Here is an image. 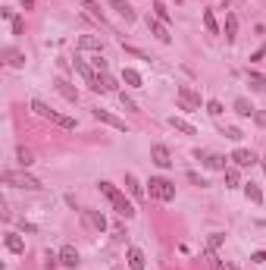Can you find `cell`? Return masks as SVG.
Returning a JSON list of instances; mask_svg holds the SVG:
<instances>
[{
	"label": "cell",
	"instance_id": "obj_26",
	"mask_svg": "<svg viewBox=\"0 0 266 270\" xmlns=\"http://www.w3.org/2000/svg\"><path fill=\"white\" fill-rule=\"evenodd\" d=\"M16 160H19V167L25 170V167H31V164H35V154H31L29 148H19V151H16Z\"/></svg>",
	"mask_w": 266,
	"mask_h": 270
},
{
	"label": "cell",
	"instance_id": "obj_43",
	"mask_svg": "<svg viewBox=\"0 0 266 270\" xmlns=\"http://www.w3.org/2000/svg\"><path fill=\"white\" fill-rule=\"evenodd\" d=\"M188 179H191L194 185H207V179H204V176H197V173H188Z\"/></svg>",
	"mask_w": 266,
	"mask_h": 270
},
{
	"label": "cell",
	"instance_id": "obj_6",
	"mask_svg": "<svg viewBox=\"0 0 266 270\" xmlns=\"http://www.w3.org/2000/svg\"><path fill=\"white\" fill-rule=\"evenodd\" d=\"M91 116H94L97 123H107V126H113V129H119V132H128L125 120H119V116H113L110 110H104V107H91Z\"/></svg>",
	"mask_w": 266,
	"mask_h": 270
},
{
	"label": "cell",
	"instance_id": "obj_35",
	"mask_svg": "<svg viewBox=\"0 0 266 270\" xmlns=\"http://www.w3.org/2000/svg\"><path fill=\"white\" fill-rule=\"evenodd\" d=\"M119 101H122V107H125V110H138V104H135V101L128 98L125 91H119Z\"/></svg>",
	"mask_w": 266,
	"mask_h": 270
},
{
	"label": "cell",
	"instance_id": "obj_46",
	"mask_svg": "<svg viewBox=\"0 0 266 270\" xmlns=\"http://www.w3.org/2000/svg\"><path fill=\"white\" fill-rule=\"evenodd\" d=\"M113 270H125V267H122V264H116V267H113Z\"/></svg>",
	"mask_w": 266,
	"mask_h": 270
},
{
	"label": "cell",
	"instance_id": "obj_23",
	"mask_svg": "<svg viewBox=\"0 0 266 270\" xmlns=\"http://www.w3.org/2000/svg\"><path fill=\"white\" fill-rule=\"evenodd\" d=\"M204 29L210 32V35H219V22H216V16H213V10H204Z\"/></svg>",
	"mask_w": 266,
	"mask_h": 270
},
{
	"label": "cell",
	"instance_id": "obj_10",
	"mask_svg": "<svg viewBox=\"0 0 266 270\" xmlns=\"http://www.w3.org/2000/svg\"><path fill=\"white\" fill-rule=\"evenodd\" d=\"M150 160L157 167H163V170H166V167H173V154H169L166 145H150Z\"/></svg>",
	"mask_w": 266,
	"mask_h": 270
},
{
	"label": "cell",
	"instance_id": "obj_14",
	"mask_svg": "<svg viewBox=\"0 0 266 270\" xmlns=\"http://www.w3.org/2000/svg\"><path fill=\"white\" fill-rule=\"evenodd\" d=\"M59 264H63V267H79V251H75V245H63V248H59Z\"/></svg>",
	"mask_w": 266,
	"mask_h": 270
},
{
	"label": "cell",
	"instance_id": "obj_31",
	"mask_svg": "<svg viewBox=\"0 0 266 270\" xmlns=\"http://www.w3.org/2000/svg\"><path fill=\"white\" fill-rule=\"evenodd\" d=\"M222 135H226V138H232V141H241V138H244V132L235 129V126H226V129H222Z\"/></svg>",
	"mask_w": 266,
	"mask_h": 270
},
{
	"label": "cell",
	"instance_id": "obj_3",
	"mask_svg": "<svg viewBox=\"0 0 266 270\" xmlns=\"http://www.w3.org/2000/svg\"><path fill=\"white\" fill-rule=\"evenodd\" d=\"M3 185H13V189H25V192H38L41 189V182L35 179V176H29V173H16V170H3Z\"/></svg>",
	"mask_w": 266,
	"mask_h": 270
},
{
	"label": "cell",
	"instance_id": "obj_36",
	"mask_svg": "<svg viewBox=\"0 0 266 270\" xmlns=\"http://www.w3.org/2000/svg\"><path fill=\"white\" fill-rule=\"evenodd\" d=\"M91 66H94V69H97V72H107V60H104V57H91Z\"/></svg>",
	"mask_w": 266,
	"mask_h": 270
},
{
	"label": "cell",
	"instance_id": "obj_37",
	"mask_svg": "<svg viewBox=\"0 0 266 270\" xmlns=\"http://www.w3.org/2000/svg\"><path fill=\"white\" fill-rule=\"evenodd\" d=\"M25 32V19L22 16H13V35H22Z\"/></svg>",
	"mask_w": 266,
	"mask_h": 270
},
{
	"label": "cell",
	"instance_id": "obj_2",
	"mask_svg": "<svg viewBox=\"0 0 266 270\" xmlns=\"http://www.w3.org/2000/svg\"><path fill=\"white\" fill-rule=\"evenodd\" d=\"M31 110H35V116H41V120H50L54 126H59V129H75V120L72 116H66V113H57L54 107H47L44 101H31Z\"/></svg>",
	"mask_w": 266,
	"mask_h": 270
},
{
	"label": "cell",
	"instance_id": "obj_18",
	"mask_svg": "<svg viewBox=\"0 0 266 270\" xmlns=\"http://www.w3.org/2000/svg\"><path fill=\"white\" fill-rule=\"evenodd\" d=\"M222 32H226V41H235V38H238V16H235V13L226 16V25H222Z\"/></svg>",
	"mask_w": 266,
	"mask_h": 270
},
{
	"label": "cell",
	"instance_id": "obj_28",
	"mask_svg": "<svg viewBox=\"0 0 266 270\" xmlns=\"http://www.w3.org/2000/svg\"><path fill=\"white\" fill-rule=\"evenodd\" d=\"M244 195L251 198V201H257V204L263 201V192H260V185H257V182H247V185H244Z\"/></svg>",
	"mask_w": 266,
	"mask_h": 270
},
{
	"label": "cell",
	"instance_id": "obj_12",
	"mask_svg": "<svg viewBox=\"0 0 266 270\" xmlns=\"http://www.w3.org/2000/svg\"><path fill=\"white\" fill-rule=\"evenodd\" d=\"M54 88H57L66 101H69V104H79V88H72L66 79H54Z\"/></svg>",
	"mask_w": 266,
	"mask_h": 270
},
{
	"label": "cell",
	"instance_id": "obj_16",
	"mask_svg": "<svg viewBox=\"0 0 266 270\" xmlns=\"http://www.w3.org/2000/svg\"><path fill=\"white\" fill-rule=\"evenodd\" d=\"M97 91L100 95H104V91H119V82L110 72H97Z\"/></svg>",
	"mask_w": 266,
	"mask_h": 270
},
{
	"label": "cell",
	"instance_id": "obj_34",
	"mask_svg": "<svg viewBox=\"0 0 266 270\" xmlns=\"http://www.w3.org/2000/svg\"><path fill=\"white\" fill-rule=\"evenodd\" d=\"M207 261H210V267H213V270H229V264H222V261L213 255V251H207Z\"/></svg>",
	"mask_w": 266,
	"mask_h": 270
},
{
	"label": "cell",
	"instance_id": "obj_24",
	"mask_svg": "<svg viewBox=\"0 0 266 270\" xmlns=\"http://www.w3.org/2000/svg\"><path fill=\"white\" fill-rule=\"evenodd\" d=\"M153 16H157L160 22H166V25H169V19H173V16H169V6L163 3V0H153Z\"/></svg>",
	"mask_w": 266,
	"mask_h": 270
},
{
	"label": "cell",
	"instance_id": "obj_21",
	"mask_svg": "<svg viewBox=\"0 0 266 270\" xmlns=\"http://www.w3.org/2000/svg\"><path fill=\"white\" fill-rule=\"evenodd\" d=\"M110 6H113V10H116L119 16H122L125 22H135V10H132V6L125 3V0H113V3H110Z\"/></svg>",
	"mask_w": 266,
	"mask_h": 270
},
{
	"label": "cell",
	"instance_id": "obj_29",
	"mask_svg": "<svg viewBox=\"0 0 266 270\" xmlns=\"http://www.w3.org/2000/svg\"><path fill=\"white\" fill-rule=\"evenodd\" d=\"M122 79H125L132 88H144V85H141V72H138V69H125V72H122Z\"/></svg>",
	"mask_w": 266,
	"mask_h": 270
},
{
	"label": "cell",
	"instance_id": "obj_27",
	"mask_svg": "<svg viewBox=\"0 0 266 270\" xmlns=\"http://www.w3.org/2000/svg\"><path fill=\"white\" fill-rule=\"evenodd\" d=\"M247 79H251V91H257V95H266V79H263V75L251 72Z\"/></svg>",
	"mask_w": 266,
	"mask_h": 270
},
{
	"label": "cell",
	"instance_id": "obj_45",
	"mask_svg": "<svg viewBox=\"0 0 266 270\" xmlns=\"http://www.w3.org/2000/svg\"><path fill=\"white\" fill-rule=\"evenodd\" d=\"M229 270H241V267H235V264H229Z\"/></svg>",
	"mask_w": 266,
	"mask_h": 270
},
{
	"label": "cell",
	"instance_id": "obj_41",
	"mask_svg": "<svg viewBox=\"0 0 266 270\" xmlns=\"http://www.w3.org/2000/svg\"><path fill=\"white\" fill-rule=\"evenodd\" d=\"M113 233H116V239H119V242H122V239H125V236H128V233H125V226H122V223H116V226H113Z\"/></svg>",
	"mask_w": 266,
	"mask_h": 270
},
{
	"label": "cell",
	"instance_id": "obj_44",
	"mask_svg": "<svg viewBox=\"0 0 266 270\" xmlns=\"http://www.w3.org/2000/svg\"><path fill=\"white\" fill-rule=\"evenodd\" d=\"M22 6H25V10H31V6H35V0H22Z\"/></svg>",
	"mask_w": 266,
	"mask_h": 270
},
{
	"label": "cell",
	"instance_id": "obj_7",
	"mask_svg": "<svg viewBox=\"0 0 266 270\" xmlns=\"http://www.w3.org/2000/svg\"><path fill=\"white\" fill-rule=\"evenodd\" d=\"M82 223L88 226V230H94V233L107 230V217L100 214V210H82Z\"/></svg>",
	"mask_w": 266,
	"mask_h": 270
},
{
	"label": "cell",
	"instance_id": "obj_40",
	"mask_svg": "<svg viewBox=\"0 0 266 270\" xmlns=\"http://www.w3.org/2000/svg\"><path fill=\"white\" fill-rule=\"evenodd\" d=\"M254 123L257 126H266V110H254Z\"/></svg>",
	"mask_w": 266,
	"mask_h": 270
},
{
	"label": "cell",
	"instance_id": "obj_13",
	"mask_svg": "<svg viewBox=\"0 0 266 270\" xmlns=\"http://www.w3.org/2000/svg\"><path fill=\"white\" fill-rule=\"evenodd\" d=\"M125 261H128V270H144V267H148V258H144L141 248H128Z\"/></svg>",
	"mask_w": 266,
	"mask_h": 270
},
{
	"label": "cell",
	"instance_id": "obj_15",
	"mask_svg": "<svg viewBox=\"0 0 266 270\" xmlns=\"http://www.w3.org/2000/svg\"><path fill=\"white\" fill-rule=\"evenodd\" d=\"M3 245H6V248H10V251H13V255H22V251H25V239H22V236H19V233H6V239H3Z\"/></svg>",
	"mask_w": 266,
	"mask_h": 270
},
{
	"label": "cell",
	"instance_id": "obj_38",
	"mask_svg": "<svg viewBox=\"0 0 266 270\" xmlns=\"http://www.w3.org/2000/svg\"><path fill=\"white\" fill-rule=\"evenodd\" d=\"M125 54H135V57H138V60H148V63H150V57L144 54V50H138V47H132V44H125Z\"/></svg>",
	"mask_w": 266,
	"mask_h": 270
},
{
	"label": "cell",
	"instance_id": "obj_19",
	"mask_svg": "<svg viewBox=\"0 0 266 270\" xmlns=\"http://www.w3.org/2000/svg\"><path fill=\"white\" fill-rule=\"evenodd\" d=\"M125 189H128V195H132V198H141L144 195V189H141V182H138V176H135V173H125Z\"/></svg>",
	"mask_w": 266,
	"mask_h": 270
},
{
	"label": "cell",
	"instance_id": "obj_8",
	"mask_svg": "<svg viewBox=\"0 0 266 270\" xmlns=\"http://www.w3.org/2000/svg\"><path fill=\"white\" fill-rule=\"evenodd\" d=\"M148 29H150V35L157 38V41H163V44H169V41H173V35H169V29H166V22H160L157 16H148Z\"/></svg>",
	"mask_w": 266,
	"mask_h": 270
},
{
	"label": "cell",
	"instance_id": "obj_5",
	"mask_svg": "<svg viewBox=\"0 0 266 270\" xmlns=\"http://www.w3.org/2000/svg\"><path fill=\"white\" fill-rule=\"evenodd\" d=\"M178 104H182V110L194 113V110H201V95L191 91L188 85H178Z\"/></svg>",
	"mask_w": 266,
	"mask_h": 270
},
{
	"label": "cell",
	"instance_id": "obj_47",
	"mask_svg": "<svg viewBox=\"0 0 266 270\" xmlns=\"http://www.w3.org/2000/svg\"><path fill=\"white\" fill-rule=\"evenodd\" d=\"M260 164H263V170H266V157H263V160H260Z\"/></svg>",
	"mask_w": 266,
	"mask_h": 270
},
{
	"label": "cell",
	"instance_id": "obj_42",
	"mask_svg": "<svg viewBox=\"0 0 266 270\" xmlns=\"http://www.w3.org/2000/svg\"><path fill=\"white\" fill-rule=\"evenodd\" d=\"M251 261H254V264H266V251H254Z\"/></svg>",
	"mask_w": 266,
	"mask_h": 270
},
{
	"label": "cell",
	"instance_id": "obj_22",
	"mask_svg": "<svg viewBox=\"0 0 266 270\" xmlns=\"http://www.w3.org/2000/svg\"><path fill=\"white\" fill-rule=\"evenodd\" d=\"M232 107H235L238 116H254V104L247 98H235V104H232Z\"/></svg>",
	"mask_w": 266,
	"mask_h": 270
},
{
	"label": "cell",
	"instance_id": "obj_32",
	"mask_svg": "<svg viewBox=\"0 0 266 270\" xmlns=\"http://www.w3.org/2000/svg\"><path fill=\"white\" fill-rule=\"evenodd\" d=\"M6 63H10V66H22L25 57L19 54V50H6Z\"/></svg>",
	"mask_w": 266,
	"mask_h": 270
},
{
	"label": "cell",
	"instance_id": "obj_25",
	"mask_svg": "<svg viewBox=\"0 0 266 270\" xmlns=\"http://www.w3.org/2000/svg\"><path fill=\"white\" fill-rule=\"evenodd\" d=\"M226 189H238L241 185V179H238V167H226Z\"/></svg>",
	"mask_w": 266,
	"mask_h": 270
},
{
	"label": "cell",
	"instance_id": "obj_39",
	"mask_svg": "<svg viewBox=\"0 0 266 270\" xmlns=\"http://www.w3.org/2000/svg\"><path fill=\"white\" fill-rule=\"evenodd\" d=\"M82 3H85V6H88V10H91L94 16H97V19H104V13H100V6H97V3H94V0H82Z\"/></svg>",
	"mask_w": 266,
	"mask_h": 270
},
{
	"label": "cell",
	"instance_id": "obj_17",
	"mask_svg": "<svg viewBox=\"0 0 266 270\" xmlns=\"http://www.w3.org/2000/svg\"><path fill=\"white\" fill-rule=\"evenodd\" d=\"M169 126H173L176 132H182V135H197V129L188 120H182V116H169Z\"/></svg>",
	"mask_w": 266,
	"mask_h": 270
},
{
	"label": "cell",
	"instance_id": "obj_48",
	"mask_svg": "<svg viewBox=\"0 0 266 270\" xmlns=\"http://www.w3.org/2000/svg\"><path fill=\"white\" fill-rule=\"evenodd\" d=\"M176 3H182V0H176Z\"/></svg>",
	"mask_w": 266,
	"mask_h": 270
},
{
	"label": "cell",
	"instance_id": "obj_30",
	"mask_svg": "<svg viewBox=\"0 0 266 270\" xmlns=\"http://www.w3.org/2000/svg\"><path fill=\"white\" fill-rule=\"evenodd\" d=\"M222 242H226V236H222V233H210V239H207V251H216Z\"/></svg>",
	"mask_w": 266,
	"mask_h": 270
},
{
	"label": "cell",
	"instance_id": "obj_33",
	"mask_svg": "<svg viewBox=\"0 0 266 270\" xmlns=\"http://www.w3.org/2000/svg\"><path fill=\"white\" fill-rule=\"evenodd\" d=\"M207 113L210 116H222V113H226V107H222L219 101H207Z\"/></svg>",
	"mask_w": 266,
	"mask_h": 270
},
{
	"label": "cell",
	"instance_id": "obj_4",
	"mask_svg": "<svg viewBox=\"0 0 266 270\" xmlns=\"http://www.w3.org/2000/svg\"><path fill=\"white\" fill-rule=\"evenodd\" d=\"M148 185H150V189H148L150 198H157V201H173L176 198V185L169 179H163V176H153Z\"/></svg>",
	"mask_w": 266,
	"mask_h": 270
},
{
	"label": "cell",
	"instance_id": "obj_11",
	"mask_svg": "<svg viewBox=\"0 0 266 270\" xmlns=\"http://www.w3.org/2000/svg\"><path fill=\"white\" fill-rule=\"evenodd\" d=\"M194 157L204 160L207 170H226V157H222V154H201V151H194Z\"/></svg>",
	"mask_w": 266,
	"mask_h": 270
},
{
	"label": "cell",
	"instance_id": "obj_20",
	"mask_svg": "<svg viewBox=\"0 0 266 270\" xmlns=\"http://www.w3.org/2000/svg\"><path fill=\"white\" fill-rule=\"evenodd\" d=\"M79 47L82 50H104V41H100L97 35H82L79 38Z\"/></svg>",
	"mask_w": 266,
	"mask_h": 270
},
{
	"label": "cell",
	"instance_id": "obj_1",
	"mask_svg": "<svg viewBox=\"0 0 266 270\" xmlns=\"http://www.w3.org/2000/svg\"><path fill=\"white\" fill-rule=\"evenodd\" d=\"M100 192H104V195L110 198V204H113V210H116L119 217H122V220H132V217H135V204L125 198V192H119V189H116L113 182H100Z\"/></svg>",
	"mask_w": 266,
	"mask_h": 270
},
{
	"label": "cell",
	"instance_id": "obj_9",
	"mask_svg": "<svg viewBox=\"0 0 266 270\" xmlns=\"http://www.w3.org/2000/svg\"><path fill=\"white\" fill-rule=\"evenodd\" d=\"M229 160H235V167H241V170H247V167H254V164H260V160H257V154H254V151H247V148H235Z\"/></svg>",
	"mask_w": 266,
	"mask_h": 270
}]
</instances>
